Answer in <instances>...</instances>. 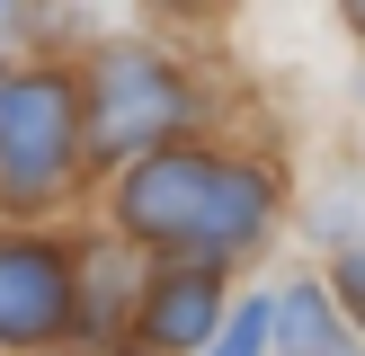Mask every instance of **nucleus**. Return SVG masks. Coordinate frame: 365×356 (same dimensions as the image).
I'll return each mask as SVG.
<instances>
[{"instance_id":"nucleus-1","label":"nucleus","mask_w":365,"mask_h":356,"mask_svg":"<svg viewBox=\"0 0 365 356\" xmlns=\"http://www.w3.org/2000/svg\"><path fill=\"white\" fill-rule=\"evenodd\" d=\"M125 223L152 231V241L232 249L267 223V187L250 169H223V160H196V152H152L125 178Z\"/></svg>"},{"instance_id":"nucleus-2","label":"nucleus","mask_w":365,"mask_h":356,"mask_svg":"<svg viewBox=\"0 0 365 356\" xmlns=\"http://www.w3.org/2000/svg\"><path fill=\"white\" fill-rule=\"evenodd\" d=\"M71 160V98L63 80H0V178L18 196L53 187Z\"/></svg>"},{"instance_id":"nucleus-3","label":"nucleus","mask_w":365,"mask_h":356,"mask_svg":"<svg viewBox=\"0 0 365 356\" xmlns=\"http://www.w3.org/2000/svg\"><path fill=\"white\" fill-rule=\"evenodd\" d=\"M178 116H187V89L170 71L134 63V53L107 63V80H98V152H152Z\"/></svg>"},{"instance_id":"nucleus-4","label":"nucleus","mask_w":365,"mask_h":356,"mask_svg":"<svg viewBox=\"0 0 365 356\" xmlns=\"http://www.w3.org/2000/svg\"><path fill=\"white\" fill-rule=\"evenodd\" d=\"M53 320H63V258L0 249V338H45Z\"/></svg>"},{"instance_id":"nucleus-5","label":"nucleus","mask_w":365,"mask_h":356,"mask_svg":"<svg viewBox=\"0 0 365 356\" xmlns=\"http://www.w3.org/2000/svg\"><path fill=\"white\" fill-rule=\"evenodd\" d=\"M205 330H214V285L205 276H170L160 303H152V338L160 347H187V338H205Z\"/></svg>"},{"instance_id":"nucleus-6","label":"nucleus","mask_w":365,"mask_h":356,"mask_svg":"<svg viewBox=\"0 0 365 356\" xmlns=\"http://www.w3.org/2000/svg\"><path fill=\"white\" fill-rule=\"evenodd\" d=\"M277 330H285V347H294V356H356L348 338L330 330V312H321V294H285Z\"/></svg>"},{"instance_id":"nucleus-7","label":"nucleus","mask_w":365,"mask_h":356,"mask_svg":"<svg viewBox=\"0 0 365 356\" xmlns=\"http://www.w3.org/2000/svg\"><path fill=\"white\" fill-rule=\"evenodd\" d=\"M267 330H277V320H267V312H259V303H250V312H241V320H232V330H223V338H214V356H259V347H267Z\"/></svg>"},{"instance_id":"nucleus-8","label":"nucleus","mask_w":365,"mask_h":356,"mask_svg":"<svg viewBox=\"0 0 365 356\" xmlns=\"http://www.w3.org/2000/svg\"><path fill=\"white\" fill-rule=\"evenodd\" d=\"M339 294H356V312H365V249H356L348 267H339Z\"/></svg>"},{"instance_id":"nucleus-9","label":"nucleus","mask_w":365,"mask_h":356,"mask_svg":"<svg viewBox=\"0 0 365 356\" xmlns=\"http://www.w3.org/2000/svg\"><path fill=\"white\" fill-rule=\"evenodd\" d=\"M9 27H18V0H0V36H9Z\"/></svg>"},{"instance_id":"nucleus-10","label":"nucleus","mask_w":365,"mask_h":356,"mask_svg":"<svg viewBox=\"0 0 365 356\" xmlns=\"http://www.w3.org/2000/svg\"><path fill=\"white\" fill-rule=\"evenodd\" d=\"M348 18H356V27H365V0H348Z\"/></svg>"}]
</instances>
